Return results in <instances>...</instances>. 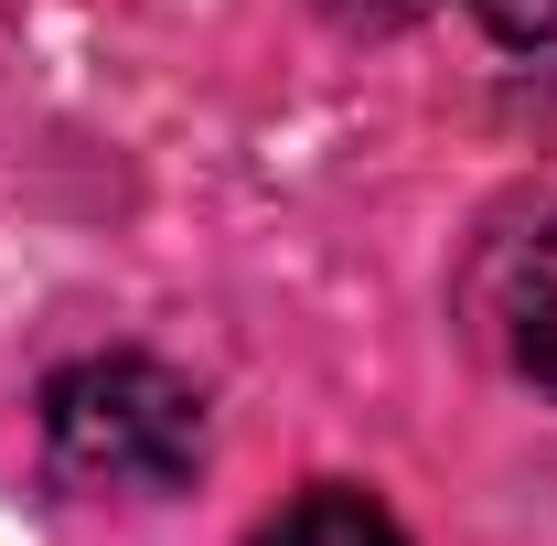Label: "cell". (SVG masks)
Instances as JSON below:
<instances>
[{"label": "cell", "instance_id": "3957f363", "mask_svg": "<svg viewBox=\"0 0 557 546\" xmlns=\"http://www.w3.org/2000/svg\"><path fill=\"white\" fill-rule=\"evenodd\" d=\"M258 546H408L397 536V514L375 504V493H354V482H311V493H289Z\"/></svg>", "mask_w": 557, "mask_h": 546}, {"label": "cell", "instance_id": "5b68a950", "mask_svg": "<svg viewBox=\"0 0 557 546\" xmlns=\"http://www.w3.org/2000/svg\"><path fill=\"white\" fill-rule=\"evenodd\" d=\"M344 33H397V22H418V11H440V0H322Z\"/></svg>", "mask_w": 557, "mask_h": 546}, {"label": "cell", "instance_id": "6da1fadb", "mask_svg": "<svg viewBox=\"0 0 557 546\" xmlns=\"http://www.w3.org/2000/svg\"><path fill=\"white\" fill-rule=\"evenodd\" d=\"M44 461L65 493L161 504L205 472V397L150 353H86L44 386Z\"/></svg>", "mask_w": 557, "mask_h": 546}, {"label": "cell", "instance_id": "277c9868", "mask_svg": "<svg viewBox=\"0 0 557 546\" xmlns=\"http://www.w3.org/2000/svg\"><path fill=\"white\" fill-rule=\"evenodd\" d=\"M483 11L493 44H515V54H536V44H557V0H472Z\"/></svg>", "mask_w": 557, "mask_h": 546}, {"label": "cell", "instance_id": "7a4b0ae2", "mask_svg": "<svg viewBox=\"0 0 557 546\" xmlns=\"http://www.w3.org/2000/svg\"><path fill=\"white\" fill-rule=\"evenodd\" d=\"M504 353L536 397H557V225H536L504 269Z\"/></svg>", "mask_w": 557, "mask_h": 546}]
</instances>
